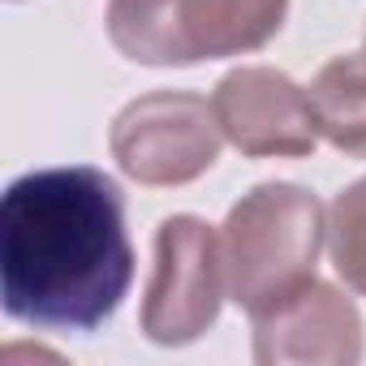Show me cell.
I'll list each match as a JSON object with an SVG mask.
<instances>
[{
    "label": "cell",
    "mask_w": 366,
    "mask_h": 366,
    "mask_svg": "<svg viewBox=\"0 0 366 366\" xmlns=\"http://www.w3.org/2000/svg\"><path fill=\"white\" fill-rule=\"evenodd\" d=\"M134 285L125 194L104 168H39L0 199L5 315L52 332H95Z\"/></svg>",
    "instance_id": "1"
},
{
    "label": "cell",
    "mask_w": 366,
    "mask_h": 366,
    "mask_svg": "<svg viewBox=\"0 0 366 366\" xmlns=\"http://www.w3.org/2000/svg\"><path fill=\"white\" fill-rule=\"evenodd\" d=\"M327 246L323 203L293 181H263L242 194L220 229L229 297L250 315L285 289L315 276L319 250Z\"/></svg>",
    "instance_id": "3"
},
{
    "label": "cell",
    "mask_w": 366,
    "mask_h": 366,
    "mask_svg": "<svg viewBox=\"0 0 366 366\" xmlns=\"http://www.w3.org/2000/svg\"><path fill=\"white\" fill-rule=\"evenodd\" d=\"M327 254L336 276L366 297V177L345 186L327 207Z\"/></svg>",
    "instance_id": "9"
},
{
    "label": "cell",
    "mask_w": 366,
    "mask_h": 366,
    "mask_svg": "<svg viewBox=\"0 0 366 366\" xmlns=\"http://www.w3.org/2000/svg\"><path fill=\"white\" fill-rule=\"evenodd\" d=\"M250 323L259 366H357L366 353L362 310L319 276L250 310Z\"/></svg>",
    "instance_id": "6"
},
{
    "label": "cell",
    "mask_w": 366,
    "mask_h": 366,
    "mask_svg": "<svg viewBox=\"0 0 366 366\" xmlns=\"http://www.w3.org/2000/svg\"><path fill=\"white\" fill-rule=\"evenodd\" d=\"M108 147L129 181L164 190L199 181L220 159L224 129L216 104L194 91H147L117 112Z\"/></svg>",
    "instance_id": "4"
},
{
    "label": "cell",
    "mask_w": 366,
    "mask_h": 366,
    "mask_svg": "<svg viewBox=\"0 0 366 366\" xmlns=\"http://www.w3.org/2000/svg\"><path fill=\"white\" fill-rule=\"evenodd\" d=\"M212 104L224 138L250 159H302L319 142L306 86L285 69L237 65L216 82Z\"/></svg>",
    "instance_id": "7"
},
{
    "label": "cell",
    "mask_w": 366,
    "mask_h": 366,
    "mask_svg": "<svg viewBox=\"0 0 366 366\" xmlns=\"http://www.w3.org/2000/svg\"><path fill=\"white\" fill-rule=\"evenodd\" d=\"M315 129L340 155L366 159V52L332 56L306 86Z\"/></svg>",
    "instance_id": "8"
},
{
    "label": "cell",
    "mask_w": 366,
    "mask_h": 366,
    "mask_svg": "<svg viewBox=\"0 0 366 366\" xmlns=\"http://www.w3.org/2000/svg\"><path fill=\"white\" fill-rule=\"evenodd\" d=\"M220 233L199 216H168L155 229V263L142 293V332L151 345H194L216 327L224 306Z\"/></svg>",
    "instance_id": "5"
},
{
    "label": "cell",
    "mask_w": 366,
    "mask_h": 366,
    "mask_svg": "<svg viewBox=\"0 0 366 366\" xmlns=\"http://www.w3.org/2000/svg\"><path fill=\"white\" fill-rule=\"evenodd\" d=\"M289 0H108V39L134 65L181 69L267 48Z\"/></svg>",
    "instance_id": "2"
}]
</instances>
